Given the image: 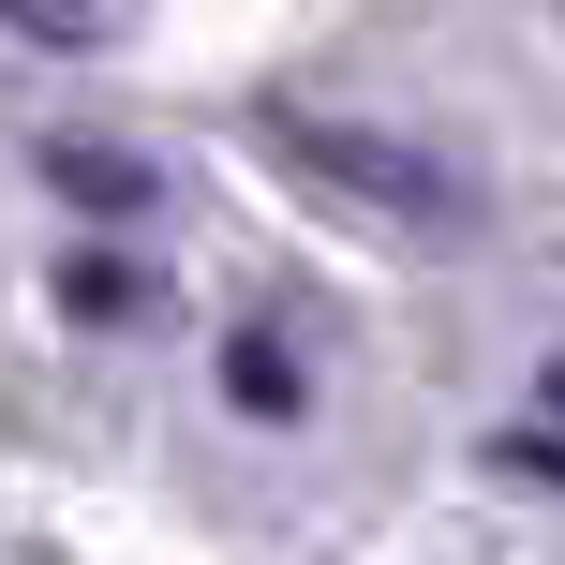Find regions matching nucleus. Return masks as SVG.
Masks as SVG:
<instances>
[{"mask_svg":"<svg viewBox=\"0 0 565 565\" xmlns=\"http://www.w3.org/2000/svg\"><path fill=\"white\" fill-rule=\"evenodd\" d=\"M60 298H75V312H135V268H119V254H75V268H60Z\"/></svg>","mask_w":565,"mask_h":565,"instance_id":"obj_4","label":"nucleus"},{"mask_svg":"<svg viewBox=\"0 0 565 565\" xmlns=\"http://www.w3.org/2000/svg\"><path fill=\"white\" fill-rule=\"evenodd\" d=\"M238 402H254V417H298V358H282V342H238Z\"/></svg>","mask_w":565,"mask_h":565,"instance_id":"obj_2","label":"nucleus"},{"mask_svg":"<svg viewBox=\"0 0 565 565\" xmlns=\"http://www.w3.org/2000/svg\"><path fill=\"white\" fill-rule=\"evenodd\" d=\"M60 194H89V209H135V194H149V179H135V164H119V149H60Z\"/></svg>","mask_w":565,"mask_h":565,"instance_id":"obj_3","label":"nucleus"},{"mask_svg":"<svg viewBox=\"0 0 565 565\" xmlns=\"http://www.w3.org/2000/svg\"><path fill=\"white\" fill-rule=\"evenodd\" d=\"M0 15H15L30 45H119V30H135V0H0Z\"/></svg>","mask_w":565,"mask_h":565,"instance_id":"obj_1","label":"nucleus"}]
</instances>
